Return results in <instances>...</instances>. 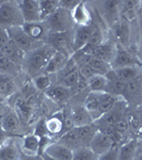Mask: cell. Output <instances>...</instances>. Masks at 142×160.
I'll list each match as a JSON object with an SVG mask.
<instances>
[{
    "instance_id": "cell-1",
    "label": "cell",
    "mask_w": 142,
    "mask_h": 160,
    "mask_svg": "<svg viewBox=\"0 0 142 160\" xmlns=\"http://www.w3.org/2000/svg\"><path fill=\"white\" fill-rule=\"evenodd\" d=\"M24 24L18 1L0 2V26L7 29L11 27H21Z\"/></svg>"
},
{
    "instance_id": "cell-2",
    "label": "cell",
    "mask_w": 142,
    "mask_h": 160,
    "mask_svg": "<svg viewBox=\"0 0 142 160\" xmlns=\"http://www.w3.org/2000/svg\"><path fill=\"white\" fill-rule=\"evenodd\" d=\"M55 51L56 50L54 48L49 45L42 46L30 51L29 58L27 59V65L30 73L36 74L43 72Z\"/></svg>"
},
{
    "instance_id": "cell-3",
    "label": "cell",
    "mask_w": 142,
    "mask_h": 160,
    "mask_svg": "<svg viewBox=\"0 0 142 160\" xmlns=\"http://www.w3.org/2000/svg\"><path fill=\"white\" fill-rule=\"evenodd\" d=\"M49 31L53 33H66L72 28L73 18L70 11H67L62 8H58L51 16L45 20Z\"/></svg>"
},
{
    "instance_id": "cell-4",
    "label": "cell",
    "mask_w": 142,
    "mask_h": 160,
    "mask_svg": "<svg viewBox=\"0 0 142 160\" xmlns=\"http://www.w3.org/2000/svg\"><path fill=\"white\" fill-rule=\"evenodd\" d=\"M20 12L25 22H43L40 15L39 1L36 0H21L18 1Z\"/></svg>"
},
{
    "instance_id": "cell-5",
    "label": "cell",
    "mask_w": 142,
    "mask_h": 160,
    "mask_svg": "<svg viewBox=\"0 0 142 160\" xmlns=\"http://www.w3.org/2000/svg\"><path fill=\"white\" fill-rule=\"evenodd\" d=\"M7 34H9L10 40L13 41L18 47H20L25 51H32L34 48V41H32L25 33L21 27H11L7 28Z\"/></svg>"
},
{
    "instance_id": "cell-6",
    "label": "cell",
    "mask_w": 142,
    "mask_h": 160,
    "mask_svg": "<svg viewBox=\"0 0 142 160\" xmlns=\"http://www.w3.org/2000/svg\"><path fill=\"white\" fill-rule=\"evenodd\" d=\"M22 30L31 40L37 42V41L46 40L48 37L49 28L45 22H25L21 26Z\"/></svg>"
},
{
    "instance_id": "cell-7",
    "label": "cell",
    "mask_w": 142,
    "mask_h": 160,
    "mask_svg": "<svg viewBox=\"0 0 142 160\" xmlns=\"http://www.w3.org/2000/svg\"><path fill=\"white\" fill-rule=\"evenodd\" d=\"M44 157L52 160H72L73 151L66 148L59 142H53L46 148Z\"/></svg>"
},
{
    "instance_id": "cell-8",
    "label": "cell",
    "mask_w": 142,
    "mask_h": 160,
    "mask_svg": "<svg viewBox=\"0 0 142 160\" xmlns=\"http://www.w3.org/2000/svg\"><path fill=\"white\" fill-rule=\"evenodd\" d=\"M140 63V61L137 60L136 57L130 51L126 49H121V48H117L116 55L113 57L110 66L112 69L125 68V66H136Z\"/></svg>"
},
{
    "instance_id": "cell-9",
    "label": "cell",
    "mask_w": 142,
    "mask_h": 160,
    "mask_svg": "<svg viewBox=\"0 0 142 160\" xmlns=\"http://www.w3.org/2000/svg\"><path fill=\"white\" fill-rule=\"evenodd\" d=\"M113 146L115 145H113V143L110 141V139L108 138L103 131H101L99 129L98 132L94 135V139H92L89 148L92 149V152H94V154H97L98 156H101V155L110 151Z\"/></svg>"
},
{
    "instance_id": "cell-10",
    "label": "cell",
    "mask_w": 142,
    "mask_h": 160,
    "mask_svg": "<svg viewBox=\"0 0 142 160\" xmlns=\"http://www.w3.org/2000/svg\"><path fill=\"white\" fill-rule=\"evenodd\" d=\"M70 58H68L67 52H63V51H55V53L53 55L52 58L50 59L47 66L44 69V74L49 75L53 73H58L63 66L67 63V61Z\"/></svg>"
},
{
    "instance_id": "cell-11",
    "label": "cell",
    "mask_w": 142,
    "mask_h": 160,
    "mask_svg": "<svg viewBox=\"0 0 142 160\" xmlns=\"http://www.w3.org/2000/svg\"><path fill=\"white\" fill-rule=\"evenodd\" d=\"M72 18H73V22L76 24L79 27H84V26H90V22H91V15L86 7V3L82 1L81 3L77 6L73 11L71 12Z\"/></svg>"
},
{
    "instance_id": "cell-12",
    "label": "cell",
    "mask_w": 142,
    "mask_h": 160,
    "mask_svg": "<svg viewBox=\"0 0 142 160\" xmlns=\"http://www.w3.org/2000/svg\"><path fill=\"white\" fill-rule=\"evenodd\" d=\"M92 31V26H84V27H79L76 30V33H74L73 37V50L77 51L83 49L85 46L87 45L90 38V34H91Z\"/></svg>"
},
{
    "instance_id": "cell-13",
    "label": "cell",
    "mask_w": 142,
    "mask_h": 160,
    "mask_svg": "<svg viewBox=\"0 0 142 160\" xmlns=\"http://www.w3.org/2000/svg\"><path fill=\"white\" fill-rule=\"evenodd\" d=\"M116 51H117V47H116L112 43L103 42L100 46H98V47L92 51L91 55L110 64L113 57L116 55Z\"/></svg>"
},
{
    "instance_id": "cell-14",
    "label": "cell",
    "mask_w": 142,
    "mask_h": 160,
    "mask_svg": "<svg viewBox=\"0 0 142 160\" xmlns=\"http://www.w3.org/2000/svg\"><path fill=\"white\" fill-rule=\"evenodd\" d=\"M99 130V127L95 124H89L86 126H82V127H76V131L79 137V140L81 142L82 146H86L89 148L90 143H91L92 139L95 133Z\"/></svg>"
},
{
    "instance_id": "cell-15",
    "label": "cell",
    "mask_w": 142,
    "mask_h": 160,
    "mask_svg": "<svg viewBox=\"0 0 142 160\" xmlns=\"http://www.w3.org/2000/svg\"><path fill=\"white\" fill-rule=\"evenodd\" d=\"M40 138L36 135H28L22 140L21 151L25 156L34 157L38 155Z\"/></svg>"
},
{
    "instance_id": "cell-16",
    "label": "cell",
    "mask_w": 142,
    "mask_h": 160,
    "mask_svg": "<svg viewBox=\"0 0 142 160\" xmlns=\"http://www.w3.org/2000/svg\"><path fill=\"white\" fill-rule=\"evenodd\" d=\"M45 93L49 98L56 102H63L71 96V90L67 89L62 84L51 86Z\"/></svg>"
},
{
    "instance_id": "cell-17",
    "label": "cell",
    "mask_w": 142,
    "mask_h": 160,
    "mask_svg": "<svg viewBox=\"0 0 142 160\" xmlns=\"http://www.w3.org/2000/svg\"><path fill=\"white\" fill-rule=\"evenodd\" d=\"M46 129L49 135H59L64 129V113L58 112L46 121Z\"/></svg>"
},
{
    "instance_id": "cell-18",
    "label": "cell",
    "mask_w": 142,
    "mask_h": 160,
    "mask_svg": "<svg viewBox=\"0 0 142 160\" xmlns=\"http://www.w3.org/2000/svg\"><path fill=\"white\" fill-rule=\"evenodd\" d=\"M1 129L6 132H16L19 129V120L14 111L9 110L4 112L1 118Z\"/></svg>"
},
{
    "instance_id": "cell-19",
    "label": "cell",
    "mask_w": 142,
    "mask_h": 160,
    "mask_svg": "<svg viewBox=\"0 0 142 160\" xmlns=\"http://www.w3.org/2000/svg\"><path fill=\"white\" fill-rule=\"evenodd\" d=\"M0 52H2L6 56H7L13 62H15L16 64L19 63L20 61H22L25 58V51L22 50L20 47H18L16 44L11 40H10L9 42H7L6 45L2 47V49L0 50Z\"/></svg>"
},
{
    "instance_id": "cell-20",
    "label": "cell",
    "mask_w": 142,
    "mask_h": 160,
    "mask_svg": "<svg viewBox=\"0 0 142 160\" xmlns=\"http://www.w3.org/2000/svg\"><path fill=\"white\" fill-rule=\"evenodd\" d=\"M71 115H72V121H73L74 128L89 125V124L94 123V121L91 115H90V113L85 109V107L76 108L73 112H71Z\"/></svg>"
},
{
    "instance_id": "cell-21",
    "label": "cell",
    "mask_w": 142,
    "mask_h": 160,
    "mask_svg": "<svg viewBox=\"0 0 142 160\" xmlns=\"http://www.w3.org/2000/svg\"><path fill=\"white\" fill-rule=\"evenodd\" d=\"M84 107H85V109L90 113V115H91L94 120H95V118L99 120L101 118L99 93H94V92L90 93L88 96H87L86 100H85Z\"/></svg>"
},
{
    "instance_id": "cell-22",
    "label": "cell",
    "mask_w": 142,
    "mask_h": 160,
    "mask_svg": "<svg viewBox=\"0 0 142 160\" xmlns=\"http://www.w3.org/2000/svg\"><path fill=\"white\" fill-rule=\"evenodd\" d=\"M138 154V141L131 140L120 145L119 160H134Z\"/></svg>"
},
{
    "instance_id": "cell-23",
    "label": "cell",
    "mask_w": 142,
    "mask_h": 160,
    "mask_svg": "<svg viewBox=\"0 0 142 160\" xmlns=\"http://www.w3.org/2000/svg\"><path fill=\"white\" fill-rule=\"evenodd\" d=\"M102 43H103L102 31H101V29L98 27V26H94V27H92V31H91V34H90L88 43H87V45L81 50L83 51L84 53H89V55H91L92 51H94L98 46H100Z\"/></svg>"
},
{
    "instance_id": "cell-24",
    "label": "cell",
    "mask_w": 142,
    "mask_h": 160,
    "mask_svg": "<svg viewBox=\"0 0 142 160\" xmlns=\"http://www.w3.org/2000/svg\"><path fill=\"white\" fill-rule=\"evenodd\" d=\"M58 142L63 144V145H65L66 148H68L69 149H71V151H76V149L82 148V144L79 140L76 128L64 132L59 138Z\"/></svg>"
},
{
    "instance_id": "cell-25",
    "label": "cell",
    "mask_w": 142,
    "mask_h": 160,
    "mask_svg": "<svg viewBox=\"0 0 142 160\" xmlns=\"http://www.w3.org/2000/svg\"><path fill=\"white\" fill-rule=\"evenodd\" d=\"M113 71H115L118 78L124 82H128V81H131V80L139 77V69L137 68V65L116 68V69H113Z\"/></svg>"
},
{
    "instance_id": "cell-26",
    "label": "cell",
    "mask_w": 142,
    "mask_h": 160,
    "mask_svg": "<svg viewBox=\"0 0 142 160\" xmlns=\"http://www.w3.org/2000/svg\"><path fill=\"white\" fill-rule=\"evenodd\" d=\"M88 87L94 93H103L106 91L107 80L104 75H95L88 80Z\"/></svg>"
},
{
    "instance_id": "cell-27",
    "label": "cell",
    "mask_w": 142,
    "mask_h": 160,
    "mask_svg": "<svg viewBox=\"0 0 142 160\" xmlns=\"http://www.w3.org/2000/svg\"><path fill=\"white\" fill-rule=\"evenodd\" d=\"M99 96H100V113H101V117H102L104 113L110 111L115 107L116 96H113V95L106 92L99 93Z\"/></svg>"
},
{
    "instance_id": "cell-28",
    "label": "cell",
    "mask_w": 142,
    "mask_h": 160,
    "mask_svg": "<svg viewBox=\"0 0 142 160\" xmlns=\"http://www.w3.org/2000/svg\"><path fill=\"white\" fill-rule=\"evenodd\" d=\"M39 7L42 20L45 22L49 16H51L58 9L59 3L58 1H53V0H42V1H39Z\"/></svg>"
},
{
    "instance_id": "cell-29",
    "label": "cell",
    "mask_w": 142,
    "mask_h": 160,
    "mask_svg": "<svg viewBox=\"0 0 142 160\" xmlns=\"http://www.w3.org/2000/svg\"><path fill=\"white\" fill-rule=\"evenodd\" d=\"M0 160H20V155L13 143L6 142L0 148Z\"/></svg>"
},
{
    "instance_id": "cell-30",
    "label": "cell",
    "mask_w": 142,
    "mask_h": 160,
    "mask_svg": "<svg viewBox=\"0 0 142 160\" xmlns=\"http://www.w3.org/2000/svg\"><path fill=\"white\" fill-rule=\"evenodd\" d=\"M17 71L16 63L4 53L0 52V74L1 75H12Z\"/></svg>"
},
{
    "instance_id": "cell-31",
    "label": "cell",
    "mask_w": 142,
    "mask_h": 160,
    "mask_svg": "<svg viewBox=\"0 0 142 160\" xmlns=\"http://www.w3.org/2000/svg\"><path fill=\"white\" fill-rule=\"evenodd\" d=\"M99 156L92 152L90 148L82 146V148L73 151V158L72 160H98Z\"/></svg>"
},
{
    "instance_id": "cell-32",
    "label": "cell",
    "mask_w": 142,
    "mask_h": 160,
    "mask_svg": "<svg viewBox=\"0 0 142 160\" xmlns=\"http://www.w3.org/2000/svg\"><path fill=\"white\" fill-rule=\"evenodd\" d=\"M116 34L119 38L120 42L126 45L128 43V40H130V28H128V25L125 22H121L116 27Z\"/></svg>"
},
{
    "instance_id": "cell-33",
    "label": "cell",
    "mask_w": 142,
    "mask_h": 160,
    "mask_svg": "<svg viewBox=\"0 0 142 160\" xmlns=\"http://www.w3.org/2000/svg\"><path fill=\"white\" fill-rule=\"evenodd\" d=\"M99 129L106 135L110 141L113 143V145H120V142L122 140V136L116 130V128L112 126H104V127H100Z\"/></svg>"
},
{
    "instance_id": "cell-34",
    "label": "cell",
    "mask_w": 142,
    "mask_h": 160,
    "mask_svg": "<svg viewBox=\"0 0 142 160\" xmlns=\"http://www.w3.org/2000/svg\"><path fill=\"white\" fill-rule=\"evenodd\" d=\"M79 71V68H77V64L76 62L74 61L73 58H70L65 65L63 66V68L58 72V78H59V81H61L63 78H65L66 76L70 75L72 73H76V72Z\"/></svg>"
},
{
    "instance_id": "cell-35",
    "label": "cell",
    "mask_w": 142,
    "mask_h": 160,
    "mask_svg": "<svg viewBox=\"0 0 142 160\" xmlns=\"http://www.w3.org/2000/svg\"><path fill=\"white\" fill-rule=\"evenodd\" d=\"M80 78H81V75H80V72L77 71L76 73H72L70 75H68V76H66L65 78L62 79L59 81V84H62V86H64L69 90H72L77 86Z\"/></svg>"
},
{
    "instance_id": "cell-36",
    "label": "cell",
    "mask_w": 142,
    "mask_h": 160,
    "mask_svg": "<svg viewBox=\"0 0 142 160\" xmlns=\"http://www.w3.org/2000/svg\"><path fill=\"white\" fill-rule=\"evenodd\" d=\"M14 91V83L6 75H2L0 78V94L3 96H9Z\"/></svg>"
},
{
    "instance_id": "cell-37",
    "label": "cell",
    "mask_w": 142,
    "mask_h": 160,
    "mask_svg": "<svg viewBox=\"0 0 142 160\" xmlns=\"http://www.w3.org/2000/svg\"><path fill=\"white\" fill-rule=\"evenodd\" d=\"M119 6H121L120 1H105V2H103V11H104V14L106 15L107 17H112V18H113V16L117 15L118 10L121 8Z\"/></svg>"
},
{
    "instance_id": "cell-38",
    "label": "cell",
    "mask_w": 142,
    "mask_h": 160,
    "mask_svg": "<svg viewBox=\"0 0 142 160\" xmlns=\"http://www.w3.org/2000/svg\"><path fill=\"white\" fill-rule=\"evenodd\" d=\"M33 81H34L35 87L37 88L38 90H40V91L46 92L49 88L51 87V80L49 78L48 75H46V74H42V75H38V76L34 77Z\"/></svg>"
},
{
    "instance_id": "cell-39",
    "label": "cell",
    "mask_w": 142,
    "mask_h": 160,
    "mask_svg": "<svg viewBox=\"0 0 142 160\" xmlns=\"http://www.w3.org/2000/svg\"><path fill=\"white\" fill-rule=\"evenodd\" d=\"M141 80L139 77H137V78L131 80V81L126 82V88H125V93H127V94L130 95H135L137 93H139L141 89Z\"/></svg>"
},
{
    "instance_id": "cell-40",
    "label": "cell",
    "mask_w": 142,
    "mask_h": 160,
    "mask_svg": "<svg viewBox=\"0 0 142 160\" xmlns=\"http://www.w3.org/2000/svg\"><path fill=\"white\" fill-rule=\"evenodd\" d=\"M79 72H80V75H81L84 79H86L87 81H88L91 77L95 76V75H100V74H98L97 72L91 68V66L88 65V64H85V65L80 66Z\"/></svg>"
},
{
    "instance_id": "cell-41",
    "label": "cell",
    "mask_w": 142,
    "mask_h": 160,
    "mask_svg": "<svg viewBox=\"0 0 142 160\" xmlns=\"http://www.w3.org/2000/svg\"><path fill=\"white\" fill-rule=\"evenodd\" d=\"M119 151H120V145H115L107 153L99 156L98 160H119Z\"/></svg>"
},
{
    "instance_id": "cell-42",
    "label": "cell",
    "mask_w": 142,
    "mask_h": 160,
    "mask_svg": "<svg viewBox=\"0 0 142 160\" xmlns=\"http://www.w3.org/2000/svg\"><path fill=\"white\" fill-rule=\"evenodd\" d=\"M81 2L82 1H79V0H61V1H58V3H59V8L72 12Z\"/></svg>"
},
{
    "instance_id": "cell-43",
    "label": "cell",
    "mask_w": 142,
    "mask_h": 160,
    "mask_svg": "<svg viewBox=\"0 0 142 160\" xmlns=\"http://www.w3.org/2000/svg\"><path fill=\"white\" fill-rule=\"evenodd\" d=\"M113 127L116 128V130H117L121 136H123L126 131L128 130L130 125H128V123L126 122L125 120H123V118H122V120H120L118 123H116L115 125H113Z\"/></svg>"
},
{
    "instance_id": "cell-44",
    "label": "cell",
    "mask_w": 142,
    "mask_h": 160,
    "mask_svg": "<svg viewBox=\"0 0 142 160\" xmlns=\"http://www.w3.org/2000/svg\"><path fill=\"white\" fill-rule=\"evenodd\" d=\"M37 137H45V136H48V132H47V129H46V121H40L39 123L36 125V128H35V133Z\"/></svg>"
},
{
    "instance_id": "cell-45",
    "label": "cell",
    "mask_w": 142,
    "mask_h": 160,
    "mask_svg": "<svg viewBox=\"0 0 142 160\" xmlns=\"http://www.w3.org/2000/svg\"><path fill=\"white\" fill-rule=\"evenodd\" d=\"M10 41V38H9V34H7V31L4 27L0 26V50L2 49L6 44Z\"/></svg>"
},
{
    "instance_id": "cell-46",
    "label": "cell",
    "mask_w": 142,
    "mask_h": 160,
    "mask_svg": "<svg viewBox=\"0 0 142 160\" xmlns=\"http://www.w3.org/2000/svg\"><path fill=\"white\" fill-rule=\"evenodd\" d=\"M7 141V132L4 130H2L1 128H0V148H2V146L6 144V142Z\"/></svg>"
},
{
    "instance_id": "cell-47",
    "label": "cell",
    "mask_w": 142,
    "mask_h": 160,
    "mask_svg": "<svg viewBox=\"0 0 142 160\" xmlns=\"http://www.w3.org/2000/svg\"><path fill=\"white\" fill-rule=\"evenodd\" d=\"M139 26H140V46L142 45V14H140V16H139Z\"/></svg>"
},
{
    "instance_id": "cell-48",
    "label": "cell",
    "mask_w": 142,
    "mask_h": 160,
    "mask_svg": "<svg viewBox=\"0 0 142 160\" xmlns=\"http://www.w3.org/2000/svg\"><path fill=\"white\" fill-rule=\"evenodd\" d=\"M138 58H139V61L142 62V45L140 46V48H139V50H138Z\"/></svg>"
},
{
    "instance_id": "cell-49",
    "label": "cell",
    "mask_w": 142,
    "mask_h": 160,
    "mask_svg": "<svg viewBox=\"0 0 142 160\" xmlns=\"http://www.w3.org/2000/svg\"><path fill=\"white\" fill-rule=\"evenodd\" d=\"M35 157H36V156H34V157H29V156H25V158H21V157H20V160H34V159H35Z\"/></svg>"
},
{
    "instance_id": "cell-50",
    "label": "cell",
    "mask_w": 142,
    "mask_h": 160,
    "mask_svg": "<svg viewBox=\"0 0 142 160\" xmlns=\"http://www.w3.org/2000/svg\"><path fill=\"white\" fill-rule=\"evenodd\" d=\"M138 123H139V125L142 127V112L139 114V117H138Z\"/></svg>"
},
{
    "instance_id": "cell-51",
    "label": "cell",
    "mask_w": 142,
    "mask_h": 160,
    "mask_svg": "<svg viewBox=\"0 0 142 160\" xmlns=\"http://www.w3.org/2000/svg\"><path fill=\"white\" fill-rule=\"evenodd\" d=\"M138 160H142V153L138 154Z\"/></svg>"
},
{
    "instance_id": "cell-52",
    "label": "cell",
    "mask_w": 142,
    "mask_h": 160,
    "mask_svg": "<svg viewBox=\"0 0 142 160\" xmlns=\"http://www.w3.org/2000/svg\"><path fill=\"white\" fill-rule=\"evenodd\" d=\"M139 6H140V8H141V10H142V1H140V2H139Z\"/></svg>"
},
{
    "instance_id": "cell-53",
    "label": "cell",
    "mask_w": 142,
    "mask_h": 160,
    "mask_svg": "<svg viewBox=\"0 0 142 160\" xmlns=\"http://www.w3.org/2000/svg\"><path fill=\"white\" fill-rule=\"evenodd\" d=\"M45 158V160H52V159H49V158H46V157H44Z\"/></svg>"
}]
</instances>
